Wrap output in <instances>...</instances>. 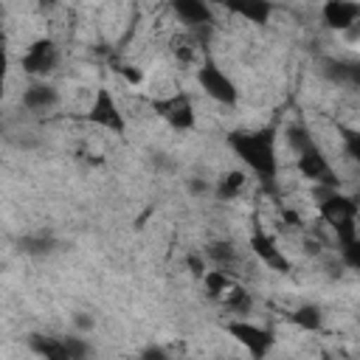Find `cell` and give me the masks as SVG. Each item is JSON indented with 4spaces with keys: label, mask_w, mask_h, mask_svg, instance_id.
I'll list each match as a JSON object with an SVG mask.
<instances>
[{
    "label": "cell",
    "mask_w": 360,
    "mask_h": 360,
    "mask_svg": "<svg viewBox=\"0 0 360 360\" xmlns=\"http://www.w3.org/2000/svg\"><path fill=\"white\" fill-rule=\"evenodd\" d=\"M222 6H225L231 14H236V17L248 20V22H253V25L267 22L270 14H273L270 0H222Z\"/></svg>",
    "instance_id": "13"
},
{
    "label": "cell",
    "mask_w": 360,
    "mask_h": 360,
    "mask_svg": "<svg viewBox=\"0 0 360 360\" xmlns=\"http://www.w3.org/2000/svg\"><path fill=\"white\" fill-rule=\"evenodd\" d=\"M20 248H22L25 253L39 256V253H51L53 239H51V236H45V233H39V236H25V239H20Z\"/></svg>",
    "instance_id": "21"
},
{
    "label": "cell",
    "mask_w": 360,
    "mask_h": 360,
    "mask_svg": "<svg viewBox=\"0 0 360 360\" xmlns=\"http://www.w3.org/2000/svg\"><path fill=\"white\" fill-rule=\"evenodd\" d=\"M354 28H357V31H360V22H357V25H354Z\"/></svg>",
    "instance_id": "25"
},
{
    "label": "cell",
    "mask_w": 360,
    "mask_h": 360,
    "mask_svg": "<svg viewBox=\"0 0 360 360\" xmlns=\"http://www.w3.org/2000/svg\"><path fill=\"white\" fill-rule=\"evenodd\" d=\"M343 262L360 273V236H354L349 245H343Z\"/></svg>",
    "instance_id": "23"
},
{
    "label": "cell",
    "mask_w": 360,
    "mask_h": 360,
    "mask_svg": "<svg viewBox=\"0 0 360 360\" xmlns=\"http://www.w3.org/2000/svg\"><path fill=\"white\" fill-rule=\"evenodd\" d=\"M290 321H292L295 326L307 329V332H318V329H321V323H323V318H321V309H318L315 304L298 307V309L290 315Z\"/></svg>",
    "instance_id": "18"
},
{
    "label": "cell",
    "mask_w": 360,
    "mask_h": 360,
    "mask_svg": "<svg viewBox=\"0 0 360 360\" xmlns=\"http://www.w3.org/2000/svg\"><path fill=\"white\" fill-rule=\"evenodd\" d=\"M197 82L202 87V93L219 104H236V84L225 76V70H219L214 62H202L197 70Z\"/></svg>",
    "instance_id": "3"
},
{
    "label": "cell",
    "mask_w": 360,
    "mask_h": 360,
    "mask_svg": "<svg viewBox=\"0 0 360 360\" xmlns=\"http://www.w3.org/2000/svg\"><path fill=\"white\" fill-rule=\"evenodd\" d=\"M298 172L312 180L315 186H326V188H338V180H335V172L329 166V158L321 152L318 143H309L304 152H298Z\"/></svg>",
    "instance_id": "4"
},
{
    "label": "cell",
    "mask_w": 360,
    "mask_h": 360,
    "mask_svg": "<svg viewBox=\"0 0 360 360\" xmlns=\"http://www.w3.org/2000/svg\"><path fill=\"white\" fill-rule=\"evenodd\" d=\"M287 143H290V149H295V155H298V152H304L309 143H315V138H312L301 124H292V127H287Z\"/></svg>",
    "instance_id": "20"
},
{
    "label": "cell",
    "mask_w": 360,
    "mask_h": 360,
    "mask_svg": "<svg viewBox=\"0 0 360 360\" xmlns=\"http://www.w3.org/2000/svg\"><path fill=\"white\" fill-rule=\"evenodd\" d=\"M121 73H124V79H127V82H129V84H132V87H135V84H141V82H143V73H141V70H138V68H135V70H132V68H121Z\"/></svg>",
    "instance_id": "24"
},
{
    "label": "cell",
    "mask_w": 360,
    "mask_h": 360,
    "mask_svg": "<svg viewBox=\"0 0 360 360\" xmlns=\"http://www.w3.org/2000/svg\"><path fill=\"white\" fill-rule=\"evenodd\" d=\"M202 284H205V290H208V295H211V298H219V301H222V295L233 287V278H231V273H228V270L214 267V270H205Z\"/></svg>",
    "instance_id": "17"
},
{
    "label": "cell",
    "mask_w": 360,
    "mask_h": 360,
    "mask_svg": "<svg viewBox=\"0 0 360 360\" xmlns=\"http://www.w3.org/2000/svg\"><path fill=\"white\" fill-rule=\"evenodd\" d=\"M318 214L338 233L340 245H349L357 236V202L338 188L318 186Z\"/></svg>",
    "instance_id": "2"
},
{
    "label": "cell",
    "mask_w": 360,
    "mask_h": 360,
    "mask_svg": "<svg viewBox=\"0 0 360 360\" xmlns=\"http://www.w3.org/2000/svg\"><path fill=\"white\" fill-rule=\"evenodd\" d=\"M245 172H228L222 180H219V186H217V197L219 200H231V197H236L242 188H245Z\"/></svg>",
    "instance_id": "19"
},
{
    "label": "cell",
    "mask_w": 360,
    "mask_h": 360,
    "mask_svg": "<svg viewBox=\"0 0 360 360\" xmlns=\"http://www.w3.org/2000/svg\"><path fill=\"white\" fill-rule=\"evenodd\" d=\"M211 259H214V264L219 267V270H233L236 264H239V253H236V248L231 245V242H214V245H208V250H205Z\"/></svg>",
    "instance_id": "16"
},
{
    "label": "cell",
    "mask_w": 360,
    "mask_h": 360,
    "mask_svg": "<svg viewBox=\"0 0 360 360\" xmlns=\"http://www.w3.org/2000/svg\"><path fill=\"white\" fill-rule=\"evenodd\" d=\"M31 346L37 354H42L45 360H70V349H68V338H31Z\"/></svg>",
    "instance_id": "15"
},
{
    "label": "cell",
    "mask_w": 360,
    "mask_h": 360,
    "mask_svg": "<svg viewBox=\"0 0 360 360\" xmlns=\"http://www.w3.org/2000/svg\"><path fill=\"white\" fill-rule=\"evenodd\" d=\"M172 8L177 14V20L186 22V25H191V28H202V25H211L214 22V14H211L208 0H172Z\"/></svg>",
    "instance_id": "11"
},
{
    "label": "cell",
    "mask_w": 360,
    "mask_h": 360,
    "mask_svg": "<svg viewBox=\"0 0 360 360\" xmlns=\"http://www.w3.org/2000/svg\"><path fill=\"white\" fill-rule=\"evenodd\" d=\"M87 118L96 127H104V129H110L115 135H121L124 127H127L124 124V112H121V107L115 104V98H112V93L107 87H98L96 90V98H93L90 110H87Z\"/></svg>",
    "instance_id": "5"
},
{
    "label": "cell",
    "mask_w": 360,
    "mask_h": 360,
    "mask_svg": "<svg viewBox=\"0 0 360 360\" xmlns=\"http://www.w3.org/2000/svg\"><path fill=\"white\" fill-rule=\"evenodd\" d=\"M228 332L236 343H242L253 357H264L270 343H273V335L264 329V326H256L250 321H231L228 323Z\"/></svg>",
    "instance_id": "8"
},
{
    "label": "cell",
    "mask_w": 360,
    "mask_h": 360,
    "mask_svg": "<svg viewBox=\"0 0 360 360\" xmlns=\"http://www.w3.org/2000/svg\"><path fill=\"white\" fill-rule=\"evenodd\" d=\"M231 149L236 158L259 177V180H276L278 158H276V132L273 129H242L228 135Z\"/></svg>",
    "instance_id": "1"
},
{
    "label": "cell",
    "mask_w": 360,
    "mask_h": 360,
    "mask_svg": "<svg viewBox=\"0 0 360 360\" xmlns=\"http://www.w3.org/2000/svg\"><path fill=\"white\" fill-rule=\"evenodd\" d=\"M343 146L346 155L360 163V129H343Z\"/></svg>",
    "instance_id": "22"
},
{
    "label": "cell",
    "mask_w": 360,
    "mask_h": 360,
    "mask_svg": "<svg viewBox=\"0 0 360 360\" xmlns=\"http://www.w3.org/2000/svg\"><path fill=\"white\" fill-rule=\"evenodd\" d=\"M326 76H329L335 84L360 87V59H338V62H329Z\"/></svg>",
    "instance_id": "14"
},
{
    "label": "cell",
    "mask_w": 360,
    "mask_h": 360,
    "mask_svg": "<svg viewBox=\"0 0 360 360\" xmlns=\"http://www.w3.org/2000/svg\"><path fill=\"white\" fill-rule=\"evenodd\" d=\"M56 59H59V51L53 45V39H37L28 45V51L22 53L20 65L28 76H48L53 68H56Z\"/></svg>",
    "instance_id": "6"
},
{
    "label": "cell",
    "mask_w": 360,
    "mask_h": 360,
    "mask_svg": "<svg viewBox=\"0 0 360 360\" xmlns=\"http://www.w3.org/2000/svg\"><path fill=\"white\" fill-rule=\"evenodd\" d=\"M248 245H250L253 256H256L264 267H270V270H276V273H287V270H290V262H287V256L278 250V245H276L273 236H267V233H262V231H253Z\"/></svg>",
    "instance_id": "10"
},
{
    "label": "cell",
    "mask_w": 360,
    "mask_h": 360,
    "mask_svg": "<svg viewBox=\"0 0 360 360\" xmlns=\"http://www.w3.org/2000/svg\"><path fill=\"white\" fill-rule=\"evenodd\" d=\"M321 17L332 31H352L360 22V0H326Z\"/></svg>",
    "instance_id": "9"
},
{
    "label": "cell",
    "mask_w": 360,
    "mask_h": 360,
    "mask_svg": "<svg viewBox=\"0 0 360 360\" xmlns=\"http://www.w3.org/2000/svg\"><path fill=\"white\" fill-rule=\"evenodd\" d=\"M155 112L166 118L174 129H191L194 127V104L186 93H172L160 101H155Z\"/></svg>",
    "instance_id": "7"
},
{
    "label": "cell",
    "mask_w": 360,
    "mask_h": 360,
    "mask_svg": "<svg viewBox=\"0 0 360 360\" xmlns=\"http://www.w3.org/2000/svg\"><path fill=\"white\" fill-rule=\"evenodd\" d=\"M56 104H59V93L53 84L34 82L31 87L22 90V107L31 112H45V110H53Z\"/></svg>",
    "instance_id": "12"
}]
</instances>
